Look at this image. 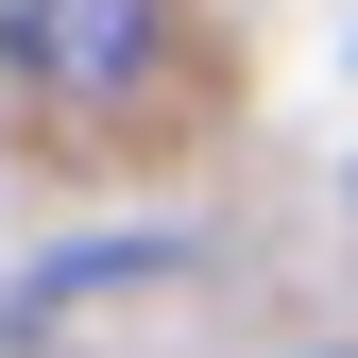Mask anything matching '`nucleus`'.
Here are the masks:
<instances>
[{
    "mask_svg": "<svg viewBox=\"0 0 358 358\" xmlns=\"http://www.w3.org/2000/svg\"><path fill=\"white\" fill-rule=\"evenodd\" d=\"M154 0H0V69L17 85H137Z\"/></svg>",
    "mask_w": 358,
    "mask_h": 358,
    "instance_id": "nucleus-1",
    "label": "nucleus"
}]
</instances>
